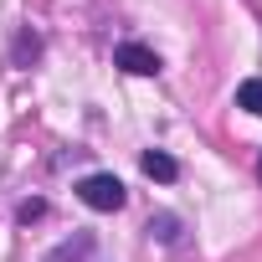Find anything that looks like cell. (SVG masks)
I'll list each match as a JSON object with an SVG mask.
<instances>
[{
	"mask_svg": "<svg viewBox=\"0 0 262 262\" xmlns=\"http://www.w3.org/2000/svg\"><path fill=\"white\" fill-rule=\"evenodd\" d=\"M77 201L93 206V211H118L123 206V180L118 175H88V180H77Z\"/></svg>",
	"mask_w": 262,
	"mask_h": 262,
	"instance_id": "6da1fadb",
	"label": "cell"
},
{
	"mask_svg": "<svg viewBox=\"0 0 262 262\" xmlns=\"http://www.w3.org/2000/svg\"><path fill=\"white\" fill-rule=\"evenodd\" d=\"M113 62H118L123 72H134V77H155V72H160V57H155L149 47H139V41H123V47L113 52Z\"/></svg>",
	"mask_w": 262,
	"mask_h": 262,
	"instance_id": "7a4b0ae2",
	"label": "cell"
},
{
	"mask_svg": "<svg viewBox=\"0 0 262 262\" xmlns=\"http://www.w3.org/2000/svg\"><path fill=\"white\" fill-rule=\"evenodd\" d=\"M139 170L149 175V180H160V185H170L175 175H180V165L165 155V149H144V160H139Z\"/></svg>",
	"mask_w": 262,
	"mask_h": 262,
	"instance_id": "3957f363",
	"label": "cell"
},
{
	"mask_svg": "<svg viewBox=\"0 0 262 262\" xmlns=\"http://www.w3.org/2000/svg\"><path fill=\"white\" fill-rule=\"evenodd\" d=\"M236 108H247V113L262 118V77H247V82L236 88Z\"/></svg>",
	"mask_w": 262,
	"mask_h": 262,
	"instance_id": "277c9868",
	"label": "cell"
},
{
	"mask_svg": "<svg viewBox=\"0 0 262 262\" xmlns=\"http://www.w3.org/2000/svg\"><path fill=\"white\" fill-rule=\"evenodd\" d=\"M88 247H93V242H88V236H77V242H67V247H57V252H52L47 262H82V257H88Z\"/></svg>",
	"mask_w": 262,
	"mask_h": 262,
	"instance_id": "5b68a950",
	"label": "cell"
},
{
	"mask_svg": "<svg viewBox=\"0 0 262 262\" xmlns=\"http://www.w3.org/2000/svg\"><path fill=\"white\" fill-rule=\"evenodd\" d=\"M149 231H155L160 242H175V236H180V231H175V216H155V221H149Z\"/></svg>",
	"mask_w": 262,
	"mask_h": 262,
	"instance_id": "8992f818",
	"label": "cell"
},
{
	"mask_svg": "<svg viewBox=\"0 0 262 262\" xmlns=\"http://www.w3.org/2000/svg\"><path fill=\"white\" fill-rule=\"evenodd\" d=\"M36 216H47V206H41V201H26V206H21V221H36Z\"/></svg>",
	"mask_w": 262,
	"mask_h": 262,
	"instance_id": "52a82bcc",
	"label": "cell"
},
{
	"mask_svg": "<svg viewBox=\"0 0 262 262\" xmlns=\"http://www.w3.org/2000/svg\"><path fill=\"white\" fill-rule=\"evenodd\" d=\"M257 180H262V160H257Z\"/></svg>",
	"mask_w": 262,
	"mask_h": 262,
	"instance_id": "ba28073f",
	"label": "cell"
}]
</instances>
